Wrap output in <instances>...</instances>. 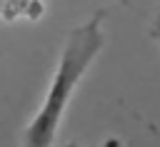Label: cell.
Wrapping results in <instances>:
<instances>
[{
	"label": "cell",
	"instance_id": "obj_3",
	"mask_svg": "<svg viewBox=\"0 0 160 147\" xmlns=\"http://www.w3.org/2000/svg\"><path fill=\"white\" fill-rule=\"evenodd\" d=\"M65 147H78V145H65ZM98 147H122V140L120 137H105Z\"/></svg>",
	"mask_w": 160,
	"mask_h": 147
},
{
	"label": "cell",
	"instance_id": "obj_1",
	"mask_svg": "<svg viewBox=\"0 0 160 147\" xmlns=\"http://www.w3.org/2000/svg\"><path fill=\"white\" fill-rule=\"evenodd\" d=\"M102 47H105V15L102 10H98L95 15H90L68 32L45 97L22 130L20 147H52L58 130L65 120V112L75 97V90L85 80L88 70L92 67Z\"/></svg>",
	"mask_w": 160,
	"mask_h": 147
},
{
	"label": "cell",
	"instance_id": "obj_4",
	"mask_svg": "<svg viewBox=\"0 0 160 147\" xmlns=\"http://www.w3.org/2000/svg\"><path fill=\"white\" fill-rule=\"evenodd\" d=\"M155 35L160 37V20H158V25H155Z\"/></svg>",
	"mask_w": 160,
	"mask_h": 147
},
{
	"label": "cell",
	"instance_id": "obj_2",
	"mask_svg": "<svg viewBox=\"0 0 160 147\" xmlns=\"http://www.w3.org/2000/svg\"><path fill=\"white\" fill-rule=\"evenodd\" d=\"M45 10L48 0H0V22H35Z\"/></svg>",
	"mask_w": 160,
	"mask_h": 147
}]
</instances>
